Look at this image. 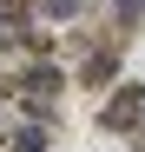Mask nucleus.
Instances as JSON below:
<instances>
[{
  "label": "nucleus",
  "mask_w": 145,
  "mask_h": 152,
  "mask_svg": "<svg viewBox=\"0 0 145 152\" xmlns=\"http://www.w3.org/2000/svg\"><path fill=\"white\" fill-rule=\"evenodd\" d=\"M99 119L112 126V132H119V126H132V119H145V93H138V86H125L119 99H106V113H99Z\"/></svg>",
  "instance_id": "f257e3e1"
},
{
  "label": "nucleus",
  "mask_w": 145,
  "mask_h": 152,
  "mask_svg": "<svg viewBox=\"0 0 145 152\" xmlns=\"http://www.w3.org/2000/svg\"><path fill=\"white\" fill-rule=\"evenodd\" d=\"M7 145H13V152H46V132H40V126H13Z\"/></svg>",
  "instance_id": "f03ea898"
},
{
  "label": "nucleus",
  "mask_w": 145,
  "mask_h": 152,
  "mask_svg": "<svg viewBox=\"0 0 145 152\" xmlns=\"http://www.w3.org/2000/svg\"><path fill=\"white\" fill-rule=\"evenodd\" d=\"M53 86H59V73H53V66H33V73H27V93H33V99H46Z\"/></svg>",
  "instance_id": "7ed1b4c3"
},
{
  "label": "nucleus",
  "mask_w": 145,
  "mask_h": 152,
  "mask_svg": "<svg viewBox=\"0 0 145 152\" xmlns=\"http://www.w3.org/2000/svg\"><path fill=\"white\" fill-rule=\"evenodd\" d=\"M46 13H53V20H66V13H79V0H46Z\"/></svg>",
  "instance_id": "20e7f679"
},
{
  "label": "nucleus",
  "mask_w": 145,
  "mask_h": 152,
  "mask_svg": "<svg viewBox=\"0 0 145 152\" xmlns=\"http://www.w3.org/2000/svg\"><path fill=\"white\" fill-rule=\"evenodd\" d=\"M0 40H7V7H0Z\"/></svg>",
  "instance_id": "39448f33"
}]
</instances>
